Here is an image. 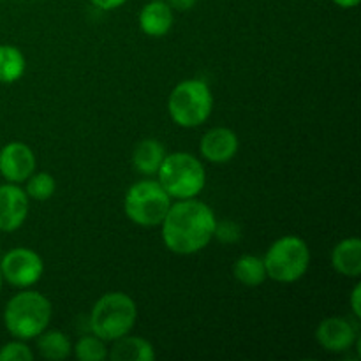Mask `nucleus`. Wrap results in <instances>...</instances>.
<instances>
[{"instance_id":"obj_19","label":"nucleus","mask_w":361,"mask_h":361,"mask_svg":"<svg viewBox=\"0 0 361 361\" xmlns=\"http://www.w3.org/2000/svg\"><path fill=\"white\" fill-rule=\"evenodd\" d=\"M233 275H235L236 281L242 282L243 286H249V288H256L268 279L263 259L257 256H250V254H245V256L236 259L235 267H233Z\"/></svg>"},{"instance_id":"obj_10","label":"nucleus","mask_w":361,"mask_h":361,"mask_svg":"<svg viewBox=\"0 0 361 361\" xmlns=\"http://www.w3.org/2000/svg\"><path fill=\"white\" fill-rule=\"evenodd\" d=\"M28 215V196L18 183L0 185V231L13 233L23 226Z\"/></svg>"},{"instance_id":"obj_11","label":"nucleus","mask_w":361,"mask_h":361,"mask_svg":"<svg viewBox=\"0 0 361 361\" xmlns=\"http://www.w3.org/2000/svg\"><path fill=\"white\" fill-rule=\"evenodd\" d=\"M316 338L324 351L344 353L353 348V344L358 341V335L351 321L344 317H326L317 326Z\"/></svg>"},{"instance_id":"obj_14","label":"nucleus","mask_w":361,"mask_h":361,"mask_svg":"<svg viewBox=\"0 0 361 361\" xmlns=\"http://www.w3.org/2000/svg\"><path fill=\"white\" fill-rule=\"evenodd\" d=\"M331 267L344 277L361 275V242L360 238H345L331 252Z\"/></svg>"},{"instance_id":"obj_3","label":"nucleus","mask_w":361,"mask_h":361,"mask_svg":"<svg viewBox=\"0 0 361 361\" xmlns=\"http://www.w3.org/2000/svg\"><path fill=\"white\" fill-rule=\"evenodd\" d=\"M157 182L175 200L197 197L207 185V171L200 159L187 152L166 155L157 171Z\"/></svg>"},{"instance_id":"obj_15","label":"nucleus","mask_w":361,"mask_h":361,"mask_svg":"<svg viewBox=\"0 0 361 361\" xmlns=\"http://www.w3.org/2000/svg\"><path fill=\"white\" fill-rule=\"evenodd\" d=\"M108 356L113 361H154L157 358L150 342L141 337H129V335L116 338Z\"/></svg>"},{"instance_id":"obj_13","label":"nucleus","mask_w":361,"mask_h":361,"mask_svg":"<svg viewBox=\"0 0 361 361\" xmlns=\"http://www.w3.org/2000/svg\"><path fill=\"white\" fill-rule=\"evenodd\" d=\"M175 21V14L166 0H150L140 13V27L150 37H162L168 34Z\"/></svg>"},{"instance_id":"obj_18","label":"nucleus","mask_w":361,"mask_h":361,"mask_svg":"<svg viewBox=\"0 0 361 361\" xmlns=\"http://www.w3.org/2000/svg\"><path fill=\"white\" fill-rule=\"evenodd\" d=\"M25 56L13 44H0V83L9 85L20 80L25 73Z\"/></svg>"},{"instance_id":"obj_7","label":"nucleus","mask_w":361,"mask_h":361,"mask_svg":"<svg viewBox=\"0 0 361 361\" xmlns=\"http://www.w3.org/2000/svg\"><path fill=\"white\" fill-rule=\"evenodd\" d=\"M169 207L171 197L155 180H141L133 183L123 200L127 219L141 228L161 226Z\"/></svg>"},{"instance_id":"obj_20","label":"nucleus","mask_w":361,"mask_h":361,"mask_svg":"<svg viewBox=\"0 0 361 361\" xmlns=\"http://www.w3.org/2000/svg\"><path fill=\"white\" fill-rule=\"evenodd\" d=\"M73 353L80 361H104L108 358V348L97 335H85L73 345Z\"/></svg>"},{"instance_id":"obj_12","label":"nucleus","mask_w":361,"mask_h":361,"mask_svg":"<svg viewBox=\"0 0 361 361\" xmlns=\"http://www.w3.org/2000/svg\"><path fill=\"white\" fill-rule=\"evenodd\" d=\"M238 136L228 127H214L200 141V152L212 164H226L238 152Z\"/></svg>"},{"instance_id":"obj_5","label":"nucleus","mask_w":361,"mask_h":361,"mask_svg":"<svg viewBox=\"0 0 361 361\" xmlns=\"http://www.w3.org/2000/svg\"><path fill=\"white\" fill-rule=\"evenodd\" d=\"M214 95L201 80H185L176 85L168 99V111L173 122L183 129L200 127L210 118Z\"/></svg>"},{"instance_id":"obj_1","label":"nucleus","mask_w":361,"mask_h":361,"mask_svg":"<svg viewBox=\"0 0 361 361\" xmlns=\"http://www.w3.org/2000/svg\"><path fill=\"white\" fill-rule=\"evenodd\" d=\"M162 242L178 256H192L212 242L217 228L214 210L196 197L178 200L162 221Z\"/></svg>"},{"instance_id":"obj_23","label":"nucleus","mask_w":361,"mask_h":361,"mask_svg":"<svg viewBox=\"0 0 361 361\" xmlns=\"http://www.w3.org/2000/svg\"><path fill=\"white\" fill-rule=\"evenodd\" d=\"M214 238H219L221 242H224V243L238 242V240H240V228L235 224V222L224 221V222H221V224L217 222V228H215Z\"/></svg>"},{"instance_id":"obj_2","label":"nucleus","mask_w":361,"mask_h":361,"mask_svg":"<svg viewBox=\"0 0 361 361\" xmlns=\"http://www.w3.org/2000/svg\"><path fill=\"white\" fill-rule=\"evenodd\" d=\"M51 303L37 291H21L4 309V326L18 341H30L41 335L51 321Z\"/></svg>"},{"instance_id":"obj_27","label":"nucleus","mask_w":361,"mask_h":361,"mask_svg":"<svg viewBox=\"0 0 361 361\" xmlns=\"http://www.w3.org/2000/svg\"><path fill=\"white\" fill-rule=\"evenodd\" d=\"M335 4H337L338 7H342V9H353V7H356L361 0H334Z\"/></svg>"},{"instance_id":"obj_24","label":"nucleus","mask_w":361,"mask_h":361,"mask_svg":"<svg viewBox=\"0 0 361 361\" xmlns=\"http://www.w3.org/2000/svg\"><path fill=\"white\" fill-rule=\"evenodd\" d=\"M361 284L355 286V289H353L351 293V309H353V314H355L356 319H360L361 317Z\"/></svg>"},{"instance_id":"obj_25","label":"nucleus","mask_w":361,"mask_h":361,"mask_svg":"<svg viewBox=\"0 0 361 361\" xmlns=\"http://www.w3.org/2000/svg\"><path fill=\"white\" fill-rule=\"evenodd\" d=\"M90 2L102 11H113L118 9L120 6H123L127 0H90Z\"/></svg>"},{"instance_id":"obj_17","label":"nucleus","mask_w":361,"mask_h":361,"mask_svg":"<svg viewBox=\"0 0 361 361\" xmlns=\"http://www.w3.org/2000/svg\"><path fill=\"white\" fill-rule=\"evenodd\" d=\"M37 351L44 360L62 361L69 358L73 353L69 338L60 330H48L46 328L41 335H37Z\"/></svg>"},{"instance_id":"obj_22","label":"nucleus","mask_w":361,"mask_h":361,"mask_svg":"<svg viewBox=\"0 0 361 361\" xmlns=\"http://www.w3.org/2000/svg\"><path fill=\"white\" fill-rule=\"evenodd\" d=\"M34 353L25 344V341L7 342L6 345L0 348V361H32Z\"/></svg>"},{"instance_id":"obj_9","label":"nucleus","mask_w":361,"mask_h":361,"mask_svg":"<svg viewBox=\"0 0 361 361\" xmlns=\"http://www.w3.org/2000/svg\"><path fill=\"white\" fill-rule=\"evenodd\" d=\"M35 154L28 145L11 141L0 150V175L11 183H23L35 171Z\"/></svg>"},{"instance_id":"obj_16","label":"nucleus","mask_w":361,"mask_h":361,"mask_svg":"<svg viewBox=\"0 0 361 361\" xmlns=\"http://www.w3.org/2000/svg\"><path fill=\"white\" fill-rule=\"evenodd\" d=\"M166 157V148L157 140H143L134 147L133 168L145 176L157 175L162 161Z\"/></svg>"},{"instance_id":"obj_4","label":"nucleus","mask_w":361,"mask_h":361,"mask_svg":"<svg viewBox=\"0 0 361 361\" xmlns=\"http://www.w3.org/2000/svg\"><path fill=\"white\" fill-rule=\"evenodd\" d=\"M137 319L134 300L126 293H108L95 302L90 312V330L104 342L129 335Z\"/></svg>"},{"instance_id":"obj_21","label":"nucleus","mask_w":361,"mask_h":361,"mask_svg":"<svg viewBox=\"0 0 361 361\" xmlns=\"http://www.w3.org/2000/svg\"><path fill=\"white\" fill-rule=\"evenodd\" d=\"M27 185H25V192H27L28 197L35 201H46L55 194L56 182L49 173H32L27 180Z\"/></svg>"},{"instance_id":"obj_28","label":"nucleus","mask_w":361,"mask_h":361,"mask_svg":"<svg viewBox=\"0 0 361 361\" xmlns=\"http://www.w3.org/2000/svg\"><path fill=\"white\" fill-rule=\"evenodd\" d=\"M2 282H4V279H2V274H0V291H2Z\"/></svg>"},{"instance_id":"obj_26","label":"nucleus","mask_w":361,"mask_h":361,"mask_svg":"<svg viewBox=\"0 0 361 361\" xmlns=\"http://www.w3.org/2000/svg\"><path fill=\"white\" fill-rule=\"evenodd\" d=\"M169 7L175 11H189L196 6V0H168Z\"/></svg>"},{"instance_id":"obj_8","label":"nucleus","mask_w":361,"mask_h":361,"mask_svg":"<svg viewBox=\"0 0 361 361\" xmlns=\"http://www.w3.org/2000/svg\"><path fill=\"white\" fill-rule=\"evenodd\" d=\"M42 271H44L42 257L27 247L9 250L0 261L2 279L14 288L25 289L37 284L39 279L42 277Z\"/></svg>"},{"instance_id":"obj_6","label":"nucleus","mask_w":361,"mask_h":361,"mask_svg":"<svg viewBox=\"0 0 361 361\" xmlns=\"http://www.w3.org/2000/svg\"><path fill=\"white\" fill-rule=\"evenodd\" d=\"M267 277L281 284H293L307 274L310 264V250L300 236H282L274 242L263 259Z\"/></svg>"}]
</instances>
